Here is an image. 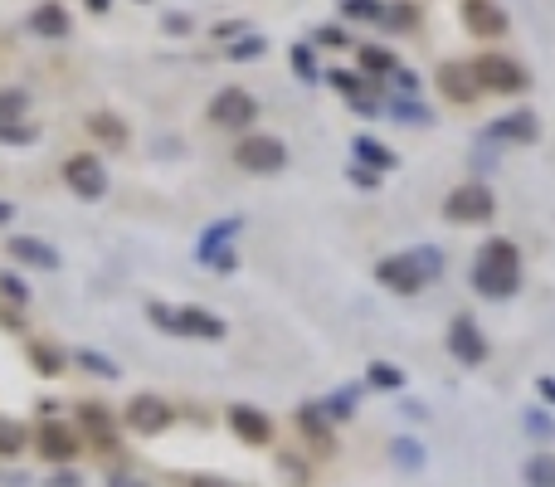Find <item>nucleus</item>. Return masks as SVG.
<instances>
[{
	"instance_id": "obj_52",
	"label": "nucleus",
	"mask_w": 555,
	"mask_h": 487,
	"mask_svg": "<svg viewBox=\"0 0 555 487\" xmlns=\"http://www.w3.org/2000/svg\"><path fill=\"white\" fill-rule=\"evenodd\" d=\"M10 220H15V205H5V200H0V225H10Z\"/></svg>"
},
{
	"instance_id": "obj_33",
	"label": "nucleus",
	"mask_w": 555,
	"mask_h": 487,
	"mask_svg": "<svg viewBox=\"0 0 555 487\" xmlns=\"http://www.w3.org/2000/svg\"><path fill=\"white\" fill-rule=\"evenodd\" d=\"M39 127L35 122H0V147H35Z\"/></svg>"
},
{
	"instance_id": "obj_15",
	"label": "nucleus",
	"mask_w": 555,
	"mask_h": 487,
	"mask_svg": "<svg viewBox=\"0 0 555 487\" xmlns=\"http://www.w3.org/2000/svg\"><path fill=\"white\" fill-rule=\"evenodd\" d=\"M74 414H78V424L88 429L93 449H103V453L117 449V419H112L108 405H98V400H83V405H78Z\"/></svg>"
},
{
	"instance_id": "obj_10",
	"label": "nucleus",
	"mask_w": 555,
	"mask_h": 487,
	"mask_svg": "<svg viewBox=\"0 0 555 487\" xmlns=\"http://www.w3.org/2000/svg\"><path fill=\"white\" fill-rule=\"evenodd\" d=\"M448 351H453V361H463V366H482V361H487V337H482V327L468 312H458V317L448 322Z\"/></svg>"
},
{
	"instance_id": "obj_49",
	"label": "nucleus",
	"mask_w": 555,
	"mask_h": 487,
	"mask_svg": "<svg viewBox=\"0 0 555 487\" xmlns=\"http://www.w3.org/2000/svg\"><path fill=\"white\" fill-rule=\"evenodd\" d=\"M108 487H151V483H142V478H127V473H112Z\"/></svg>"
},
{
	"instance_id": "obj_21",
	"label": "nucleus",
	"mask_w": 555,
	"mask_h": 487,
	"mask_svg": "<svg viewBox=\"0 0 555 487\" xmlns=\"http://www.w3.org/2000/svg\"><path fill=\"white\" fill-rule=\"evenodd\" d=\"M239 229H244V220H239V215H229V220H215V225H205V234H200V244H195V259L205 263L210 254H220V249H234Z\"/></svg>"
},
{
	"instance_id": "obj_51",
	"label": "nucleus",
	"mask_w": 555,
	"mask_h": 487,
	"mask_svg": "<svg viewBox=\"0 0 555 487\" xmlns=\"http://www.w3.org/2000/svg\"><path fill=\"white\" fill-rule=\"evenodd\" d=\"M83 5H88L93 15H108V10H112V0H83Z\"/></svg>"
},
{
	"instance_id": "obj_26",
	"label": "nucleus",
	"mask_w": 555,
	"mask_h": 487,
	"mask_svg": "<svg viewBox=\"0 0 555 487\" xmlns=\"http://www.w3.org/2000/svg\"><path fill=\"white\" fill-rule=\"evenodd\" d=\"M361 74H370V78H385V74H395L400 69V59L385 49V44H361Z\"/></svg>"
},
{
	"instance_id": "obj_9",
	"label": "nucleus",
	"mask_w": 555,
	"mask_h": 487,
	"mask_svg": "<svg viewBox=\"0 0 555 487\" xmlns=\"http://www.w3.org/2000/svg\"><path fill=\"white\" fill-rule=\"evenodd\" d=\"M171 419H176L171 400H161V395H151V390L147 395H132V405H127V429H137V434H147V439L166 434Z\"/></svg>"
},
{
	"instance_id": "obj_46",
	"label": "nucleus",
	"mask_w": 555,
	"mask_h": 487,
	"mask_svg": "<svg viewBox=\"0 0 555 487\" xmlns=\"http://www.w3.org/2000/svg\"><path fill=\"white\" fill-rule=\"evenodd\" d=\"M161 30H166V35H190V15H166Z\"/></svg>"
},
{
	"instance_id": "obj_18",
	"label": "nucleus",
	"mask_w": 555,
	"mask_h": 487,
	"mask_svg": "<svg viewBox=\"0 0 555 487\" xmlns=\"http://www.w3.org/2000/svg\"><path fill=\"white\" fill-rule=\"evenodd\" d=\"M5 254L30 263V268H59V249H49L35 234H10V239H5Z\"/></svg>"
},
{
	"instance_id": "obj_16",
	"label": "nucleus",
	"mask_w": 555,
	"mask_h": 487,
	"mask_svg": "<svg viewBox=\"0 0 555 487\" xmlns=\"http://www.w3.org/2000/svg\"><path fill=\"white\" fill-rule=\"evenodd\" d=\"M439 88H444L448 103H458V108H468L482 93L478 78H473V64H444V69H439Z\"/></svg>"
},
{
	"instance_id": "obj_13",
	"label": "nucleus",
	"mask_w": 555,
	"mask_h": 487,
	"mask_svg": "<svg viewBox=\"0 0 555 487\" xmlns=\"http://www.w3.org/2000/svg\"><path fill=\"white\" fill-rule=\"evenodd\" d=\"M463 30L478 39H502L507 35V10L497 0H463Z\"/></svg>"
},
{
	"instance_id": "obj_34",
	"label": "nucleus",
	"mask_w": 555,
	"mask_h": 487,
	"mask_svg": "<svg viewBox=\"0 0 555 487\" xmlns=\"http://www.w3.org/2000/svg\"><path fill=\"white\" fill-rule=\"evenodd\" d=\"M263 54H268V39L254 35V30H244V39L229 44V59H234V64H249V59H263Z\"/></svg>"
},
{
	"instance_id": "obj_37",
	"label": "nucleus",
	"mask_w": 555,
	"mask_h": 487,
	"mask_svg": "<svg viewBox=\"0 0 555 487\" xmlns=\"http://www.w3.org/2000/svg\"><path fill=\"white\" fill-rule=\"evenodd\" d=\"M20 449H25V424H15V419L0 414V458H15Z\"/></svg>"
},
{
	"instance_id": "obj_6",
	"label": "nucleus",
	"mask_w": 555,
	"mask_h": 487,
	"mask_svg": "<svg viewBox=\"0 0 555 487\" xmlns=\"http://www.w3.org/2000/svg\"><path fill=\"white\" fill-rule=\"evenodd\" d=\"M541 137V117L531 113V108H521V113H507L497 117V122H487L482 127V147H531Z\"/></svg>"
},
{
	"instance_id": "obj_12",
	"label": "nucleus",
	"mask_w": 555,
	"mask_h": 487,
	"mask_svg": "<svg viewBox=\"0 0 555 487\" xmlns=\"http://www.w3.org/2000/svg\"><path fill=\"white\" fill-rule=\"evenodd\" d=\"M35 439H39V458L44 463H74L78 458V434L64 419H44L35 429Z\"/></svg>"
},
{
	"instance_id": "obj_39",
	"label": "nucleus",
	"mask_w": 555,
	"mask_h": 487,
	"mask_svg": "<svg viewBox=\"0 0 555 487\" xmlns=\"http://www.w3.org/2000/svg\"><path fill=\"white\" fill-rule=\"evenodd\" d=\"M521 424H526V434H531V439H541V444H551V439H555V419L546 410H526V414H521Z\"/></svg>"
},
{
	"instance_id": "obj_28",
	"label": "nucleus",
	"mask_w": 555,
	"mask_h": 487,
	"mask_svg": "<svg viewBox=\"0 0 555 487\" xmlns=\"http://www.w3.org/2000/svg\"><path fill=\"white\" fill-rule=\"evenodd\" d=\"M521 478H526V487H555V453H536V458H526Z\"/></svg>"
},
{
	"instance_id": "obj_27",
	"label": "nucleus",
	"mask_w": 555,
	"mask_h": 487,
	"mask_svg": "<svg viewBox=\"0 0 555 487\" xmlns=\"http://www.w3.org/2000/svg\"><path fill=\"white\" fill-rule=\"evenodd\" d=\"M356 400H361V385H341V390H332V395L322 400V410H327L332 424H346V419L356 414Z\"/></svg>"
},
{
	"instance_id": "obj_5",
	"label": "nucleus",
	"mask_w": 555,
	"mask_h": 487,
	"mask_svg": "<svg viewBox=\"0 0 555 487\" xmlns=\"http://www.w3.org/2000/svg\"><path fill=\"white\" fill-rule=\"evenodd\" d=\"M492 215H497V200H492V190H487V186L468 181V186L448 190L444 220H453V225H487Z\"/></svg>"
},
{
	"instance_id": "obj_1",
	"label": "nucleus",
	"mask_w": 555,
	"mask_h": 487,
	"mask_svg": "<svg viewBox=\"0 0 555 487\" xmlns=\"http://www.w3.org/2000/svg\"><path fill=\"white\" fill-rule=\"evenodd\" d=\"M521 288V254L512 239H487L473 259V293L487 302L517 298Z\"/></svg>"
},
{
	"instance_id": "obj_7",
	"label": "nucleus",
	"mask_w": 555,
	"mask_h": 487,
	"mask_svg": "<svg viewBox=\"0 0 555 487\" xmlns=\"http://www.w3.org/2000/svg\"><path fill=\"white\" fill-rule=\"evenodd\" d=\"M254 117H259V103L244 88H220L210 98V122L224 127V132H244V127H254Z\"/></svg>"
},
{
	"instance_id": "obj_41",
	"label": "nucleus",
	"mask_w": 555,
	"mask_h": 487,
	"mask_svg": "<svg viewBox=\"0 0 555 487\" xmlns=\"http://www.w3.org/2000/svg\"><path fill=\"white\" fill-rule=\"evenodd\" d=\"M78 366H83V371L88 375H103V380H117V361H108V356H103V351H78Z\"/></svg>"
},
{
	"instance_id": "obj_42",
	"label": "nucleus",
	"mask_w": 555,
	"mask_h": 487,
	"mask_svg": "<svg viewBox=\"0 0 555 487\" xmlns=\"http://www.w3.org/2000/svg\"><path fill=\"white\" fill-rule=\"evenodd\" d=\"M312 44H322V49H346L351 35H346L341 25H317V30H312Z\"/></svg>"
},
{
	"instance_id": "obj_19",
	"label": "nucleus",
	"mask_w": 555,
	"mask_h": 487,
	"mask_svg": "<svg viewBox=\"0 0 555 487\" xmlns=\"http://www.w3.org/2000/svg\"><path fill=\"white\" fill-rule=\"evenodd\" d=\"M297 424H302V434H307V444L322 453H336V434H332V419H327V410L322 405H302L297 410Z\"/></svg>"
},
{
	"instance_id": "obj_30",
	"label": "nucleus",
	"mask_w": 555,
	"mask_h": 487,
	"mask_svg": "<svg viewBox=\"0 0 555 487\" xmlns=\"http://www.w3.org/2000/svg\"><path fill=\"white\" fill-rule=\"evenodd\" d=\"M366 385H370V390H405V371H400V366H390V361H370Z\"/></svg>"
},
{
	"instance_id": "obj_44",
	"label": "nucleus",
	"mask_w": 555,
	"mask_h": 487,
	"mask_svg": "<svg viewBox=\"0 0 555 487\" xmlns=\"http://www.w3.org/2000/svg\"><path fill=\"white\" fill-rule=\"evenodd\" d=\"M210 268H215V273H234V268H239V254H234V249H220V254H210Z\"/></svg>"
},
{
	"instance_id": "obj_17",
	"label": "nucleus",
	"mask_w": 555,
	"mask_h": 487,
	"mask_svg": "<svg viewBox=\"0 0 555 487\" xmlns=\"http://www.w3.org/2000/svg\"><path fill=\"white\" fill-rule=\"evenodd\" d=\"M30 30H35L39 39H69L74 20H69V10H64L59 0H39L35 10H30Z\"/></svg>"
},
{
	"instance_id": "obj_14",
	"label": "nucleus",
	"mask_w": 555,
	"mask_h": 487,
	"mask_svg": "<svg viewBox=\"0 0 555 487\" xmlns=\"http://www.w3.org/2000/svg\"><path fill=\"white\" fill-rule=\"evenodd\" d=\"M375 283H380V288H390V293H400V298L424 293V278L414 273V263H409L405 254H385V259L375 263Z\"/></svg>"
},
{
	"instance_id": "obj_25",
	"label": "nucleus",
	"mask_w": 555,
	"mask_h": 487,
	"mask_svg": "<svg viewBox=\"0 0 555 487\" xmlns=\"http://www.w3.org/2000/svg\"><path fill=\"white\" fill-rule=\"evenodd\" d=\"M390 458H395V468H405V473H424V463H429L424 444H419V439H409V434L390 439Z\"/></svg>"
},
{
	"instance_id": "obj_50",
	"label": "nucleus",
	"mask_w": 555,
	"mask_h": 487,
	"mask_svg": "<svg viewBox=\"0 0 555 487\" xmlns=\"http://www.w3.org/2000/svg\"><path fill=\"white\" fill-rule=\"evenodd\" d=\"M190 487H239V483H229V478H190Z\"/></svg>"
},
{
	"instance_id": "obj_38",
	"label": "nucleus",
	"mask_w": 555,
	"mask_h": 487,
	"mask_svg": "<svg viewBox=\"0 0 555 487\" xmlns=\"http://www.w3.org/2000/svg\"><path fill=\"white\" fill-rule=\"evenodd\" d=\"M0 298H5L10 307H15V312H20V307L30 302V283H25L20 273H0Z\"/></svg>"
},
{
	"instance_id": "obj_22",
	"label": "nucleus",
	"mask_w": 555,
	"mask_h": 487,
	"mask_svg": "<svg viewBox=\"0 0 555 487\" xmlns=\"http://www.w3.org/2000/svg\"><path fill=\"white\" fill-rule=\"evenodd\" d=\"M83 127H88V137H93L98 147H108V151H122V147H127V122H122L117 113H93L88 122H83Z\"/></svg>"
},
{
	"instance_id": "obj_31",
	"label": "nucleus",
	"mask_w": 555,
	"mask_h": 487,
	"mask_svg": "<svg viewBox=\"0 0 555 487\" xmlns=\"http://www.w3.org/2000/svg\"><path fill=\"white\" fill-rule=\"evenodd\" d=\"M385 30H414L419 25V10L409 0H385V15H380Z\"/></svg>"
},
{
	"instance_id": "obj_11",
	"label": "nucleus",
	"mask_w": 555,
	"mask_h": 487,
	"mask_svg": "<svg viewBox=\"0 0 555 487\" xmlns=\"http://www.w3.org/2000/svg\"><path fill=\"white\" fill-rule=\"evenodd\" d=\"M224 424H229L234 439L249 444V449H268V444H273V419H268L263 410H254V405H229Z\"/></svg>"
},
{
	"instance_id": "obj_20",
	"label": "nucleus",
	"mask_w": 555,
	"mask_h": 487,
	"mask_svg": "<svg viewBox=\"0 0 555 487\" xmlns=\"http://www.w3.org/2000/svg\"><path fill=\"white\" fill-rule=\"evenodd\" d=\"M351 156H356V166H366V171H375V176H385V171L400 166V156L385 147V142H375L370 132H361V137L351 142Z\"/></svg>"
},
{
	"instance_id": "obj_36",
	"label": "nucleus",
	"mask_w": 555,
	"mask_h": 487,
	"mask_svg": "<svg viewBox=\"0 0 555 487\" xmlns=\"http://www.w3.org/2000/svg\"><path fill=\"white\" fill-rule=\"evenodd\" d=\"M341 15H346V20H370V25H380L385 0H341Z\"/></svg>"
},
{
	"instance_id": "obj_48",
	"label": "nucleus",
	"mask_w": 555,
	"mask_h": 487,
	"mask_svg": "<svg viewBox=\"0 0 555 487\" xmlns=\"http://www.w3.org/2000/svg\"><path fill=\"white\" fill-rule=\"evenodd\" d=\"M536 390H541V400H546V405H555V375H541V380H536Z\"/></svg>"
},
{
	"instance_id": "obj_43",
	"label": "nucleus",
	"mask_w": 555,
	"mask_h": 487,
	"mask_svg": "<svg viewBox=\"0 0 555 487\" xmlns=\"http://www.w3.org/2000/svg\"><path fill=\"white\" fill-rule=\"evenodd\" d=\"M395 88H400V93H405V98H414V93H419V74H414V69H395Z\"/></svg>"
},
{
	"instance_id": "obj_29",
	"label": "nucleus",
	"mask_w": 555,
	"mask_h": 487,
	"mask_svg": "<svg viewBox=\"0 0 555 487\" xmlns=\"http://www.w3.org/2000/svg\"><path fill=\"white\" fill-rule=\"evenodd\" d=\"M30 366H35L44 380H54V375L64 371V351H54V346H44V341H30Z\"/></svg>"
},
{
	"instance_id": "obj_8",
	"label": "nucleus",
	"mask_w": 555,
	"mask_h": 487,
	"mask_svg": "<svg viewBox=\"0 0 555 487\" xmlns=\"http://www.w3.org/2000/svg\"><path fill=\"white\" fill-rule=\"evenodd\" d=\"M64 181H69L78 200H103L108 195V171H103V161L93 151H74L64 161Z\"/></svg>"
},
{
	"instance_id": "obj_24",
	"label": "nucleus",
	"mask_w": 555,
	"mask_h": 487,
	"mask_svg": "<svg viewBox=\"0 0 555 487\" xmlns=\"http://www.w3.org/2000/svg\"><path fill=\"white\" fill-rule=\"evenodd\" d=\"M385 108H390V117H395V122H405V127H429V122H434V113H429L419 98H405V93L385 98Z\"/></svg>"
},
{
	"instance_id": "obj_3",
	"label": "nucleus",
	"mask_w": 555,
	"mask_h": 487,
	"mask_svg": "<svg viewBox=\"0 0 555 487\" xmlns=\"http://www.w3.org/2000/svg\"><path fill=\"white\" fill-rule=\"evenodd\" d=\"M473 78L487 93H526L531 88V74L521 69L517 59H507V54H478L473 59Z\"/></svg>"
},
{
	"instance_id": "obj_47",
	"label": "nucleus",
	"mask_w": 555,
	"mask_h": 487,
	"mask_svg": "<svg viewBox=\"0 0 555 487\" xmlns=\"http://www.w3.org/2000/svg\"><path fill=\"white\" fill-rule=\"evenodd\" d=\"M278 468H283L288 478H297V483L307 478V473H302V458H293V453H283V458H278Z\"/></svg>"
},
{
	"instance_id": "obj_23",
	"label": "nucleus",
	"mask_w": 555,
	"mask_h": 487,
	"mask_svg": "<svg viewBox=\"0 0 555 487\" xmlns=\"http://www.w3.org/2000/svg\"><path fill=\"white\" fill-rule=\"evenodd\" d=\"M405 259L414 263V273L424 278V288H429L434 278H444V254H439L434 244H414V249H405Z\"/></svg>"
},
{
	"instance_id": "obj_2",
	"label": "nucleus",
	"mask_w": 555,
	"mask_h": 487,
	"mask_svg": "<svg viewBox=\"0 0 555 487\" xmlns=\"http://www.w3.org/2000/svg\"><path fill=\"white\" fill-rule=\"evenodd\" d=\"M147 317L151 327L171 332V337H200V341H220L224 337V322L205 307H171V302H147Z\"/></svg>"
},
{
	"instance_id": "obj_45",
	"label": "nucleus",
	"mask_w": 555,
	"mask_h": 487,
	"mask_svg": "<svg viewBox=\"0 0 555 487\" xmlns=\"http://www.w3.org/2000/svg\"><path fill=\"white\" fill-rule=\"evenodd\" d=\"M351 186H356V190H380V176L366 171V166H351Z\"/></svg>"
},
{
	"instance_id": "obj_35",
	"label": "nucleus",
	"mask_w": 555,
	"mask_h": 487,
	"mask_svg": "<svg viewBox=\"0 0 555 487\" xmlns=\"http://www.w3.org/2000/svg\"><path fill=\"white\" fill-rule=\"evenodd\" d=\"M327 83H332L336 93H346V98H361V93H370V78H361L356 69H332V74H322Z\"/></svg>"
},
{
	"instance_id": "obj_32",
	"label": "nucleus",
	"mask_w": 555,
	"mask_h": 487,
	"mask_svg": "<svg viewBox=\"0 0 555 487\" xmlns=\"http://www.w3.org/2000/svg\"><path fill=\"white\" fill-rule=\"evenodd\" d=\"M30 113V93L25 88H0V122H25Z\"/></svg>"
},
{
	"instance_id": "obj_4",
	"label": "nucleus",
	"mask_w": 555,
	"mask_h": 487,
	"mask_svg": "<svg viewBox=\"0 0 555 487\" xmlns=\"http://www.w3.org/2000/svg\"><path fill=\"white\" fill-rule=\"evenodd\" d=\"M234 161H239V171L273 176V171H283V166H288V147H283V137L254 132V137H239V147H234Z\"/></svg>"
},
{
	"instance_id": "obj_40",
	"label": "nucleus",
	"mask_w": 555,
	"mask_h": 487,
	"mask_svg": "<svg viewBox=\"0 0 555 487\" xmlns=\"http://www.w3.org/2000/svg\"><path fill=\"white\" fill-rule=\"evenodd\" d=\"M288 59H293L297 74H302V83H322V74H317V59H312V44H293V49H288Z\"/></svg>"
}]
</instances>
